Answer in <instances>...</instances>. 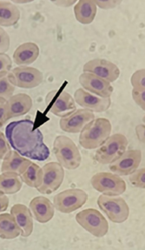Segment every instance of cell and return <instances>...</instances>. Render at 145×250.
Segmentation results:
<instances>
[{
  "label": "cell",
  "instance_id": "26",
  "mask_svg": "<svg viewBox=\"0 0 145 250\" xmlns=\"http://www.w3.org/2000/svg\"><path fill=\"white\" fill-rule=\"evenodd\" d=\"M20 177L21 181L30 188H38L43 181V170L39 166L32 162Z\"/></svg>",
  "mask_w": 145,
  "mask_h": 250
},
{
  "label": "cell",
  "instance_id": "21",
  "mask_svg": "<svg viewBox=\"0 0 145 250\" xmlns=\"http://www.w3.org/2000/svg\"><path fill=\"white\" fill-rule=\"evenodd\" d=\"M31 163V161L23 157L16 151H11L4 157L1 166V171L2 173H14L20 176L27 169Z\"/></svg>",
  "mask_w": 145,
  "mask_h": 250
},
{
  "label": "cell",
  "instance_id": "32",
  "mask_svg": "<svg viewBox=\"0 0 145 250\" xmlns=\"http://www.w3.org/2000/svg\"><path fill=\"white\" fill-rule=\"evenodd\" d=\"M11 145L4 133L0 131V160H4V157L11 152Z\"/></svg>",
  "mask_w": 145,
  "mask_h": 250
},
{
  "label": "cell",
  "instance_id": "34",
  "mask_svg": "<svg viewBox=\"0 0 145 250\" xmlns=\"http://www.w3.org/2000/svg\"><path fill=\"white\" fill-rule=\"evenodd\" d=\"M132 98L138 106H140L144 111L145 110V91L132 90Z\"/></svg>",
  "mask_w": 145,
  "mask_h": 250
},
{
  "label": "cell",
  "instance_id": "6",
  "mask_svg": "<svg viewBox=\"0 0 145 250\" xmlns=\"http://www.w3.org/2000/svg\"><path fill=\"white\" fill-rule=\"evenodd\" d=\"M76 221L84 229L95 237H104L108 233L109 224L98 210L87 208L76 215Z\"/></svg>",
  "mask_w": 145,
  "mask_h": 250
},
{
  "label": "cell",
  "instance_id": "24",
  "mask_svg": "<svg viewBox=\"0 0 145 250\" xmlns=\"http://www.w3.org/2000/svg\"><path fill=\"white\" fill-rule=\"evenodd\" d=\"M20 234V228L12 214H0V238L12 240L18 237Z\"/></svg>",
  "mask_w": 145,
  "mask_h": 250
},
{
  "label": "cell",
  "instance_id": "2",
  "mask_svg": "<svg viewBox=\"0 0 145 250\" xmlns=\"http://www.w3.org/2000/svg\"><path fill=\"white\" fill-rule=\"evenodd\" d=\"M111 131L112 125L108 119H94L81 131L79 144L85 149L98 148L110 136Z\"/></svg>",
  "mask_w": 145,
  "mask_h": 250
},
{
  "label": "cell",
  "instance_id": "31",
  "mask_svg": "<svg viewBox=\"0 0 145 250\" xmlns=\"http://www.w3.org/2000/svg\"><path fill=\"white\" fill-rule=\"evenodd\" d=\"M9 118L8 106H7V100L0 98V127H3Z\"/></svg>",
  "mask_w": 145,
  "mask_h": 250
},
{
  "label": "cell",
  "instance_id": "36",
  "mask_svg": "<svg viewBox=\"0 0 145 250\" xmlns=\"http://www.w3.org/2000/svg\"><path fill=\"white\" fill-rule=\"evenodd\" d=\"M9 206V198L6 194L0 193V213L4 212Z\"/></svg>",
  "mask_w": 145,
  "mask_h": 250
},
{
  "label": "cell",
  "instance_id": "27",
  "mask_svg": "<svg viewBox=\"0 0 145 250\" xmlns=\"http://www.w3.org/2000/svg\"><path fill=\"white\" fill-rule=\"evenodd\" d=\"M14 91L15 85L12 82L10 73L0 75V98L8 100L13 95Z\"/></svg>",
  "mask_w": 145,
  "mask_h": 250
},
{
  "label": "cell",
  "instance_id": "19",
  "mask_svg": "<svg viewBox=\"0 0 145 250\" xmlns=\"http://www.w3.org/2000/svg\"><path fill=\"white\" fill-rule=\"evenodd\" d=\"M39 56V48L33 42H26L20 44L13 53V61L16 65L25 66L31 65Z\"/></svg>",
  "mask_w": 145,
  "mask_h": 250
},
{
  "label": "cell",
  "instance_id": "12",
  "mask_svg": "<svg viewBox=\"0 0 145 250\" xmlns=\"http://www.w3.org/2000/svg\"><path fill=\"white\" fill-rule=\"evenodd\" d=\"M142 153L140 150L125 151L117 161L109 164V170L118 176H126L132 174L139 167L141 163Z\"/></svg>",
  "mask_w": 145,
  "mask_h": 250
},
{
  "label": "cell",
  "instance_id": "3",
  "mask_svg": "<svg viewBox=\"0 0 145 250\" xmlns=\"http://www.w3.org/2000/svg\"><path fill=\"white\" fill-rule=\"evenodd\" d=\"M53 153L64 168L75 170L79 167L82 161L80 152L72 139L59 135L53 143Z\"/></svg>",
  "mask_w": 145,
  "mask_h": 250
},
{
  "label": "cell",
  "instance_id": "25",
  "mask_svg": "<svg viewBox=\"0 0 145 250\" xmlns=\"http://www.w3.org/2000/svg\"><path fill=\"white\" fill-rule=\"evenodd\" d=\"M22 184L23 182L18 174L14 173H2L0 174V193L16 194L21 189Z\"/></svg>",
  "mask_w": 145,
  "mask_h": 250
},
{
  "label": "cell",
  "instance_id": "18",
  "mask_svg": "<svg viewBox=\"0 0 145 250\" xmlns=\"http://www.w3.org/2000/svg\"><path fill=\"white\" fill-rule=\"evenodd\" d=\"M11 214L15 218L21 229V235L28 237L33 231V214L30 208L23 204H15L11 208Z\"/></svg>",
  "mask_w": 145,
  "mask_h": 250
},
{
  "label": "cell",
  "instance_id": "5",
  "mask_svg": "<svg viewBox=\"0 0 145 250\" xmlns=\"http://www.w3.org/2000/svg\"><path fill=\"white\" fill-rule=\"evenodd\" d=\"M97 205L114 223H123L128 220L129 208L124 198L102 194L97 199Z\"/></svg>",
  "mask_w": 145,
  "mask_h": 250
},
{
  "label": "cell",
  "instance_id": "1",
  "mask_svg": "<svg viewBox=\"0 0 145 250\" xmlns=\"http://www.w3.org/2000/svg\"><path fill=\"white\" fill-rule=\"evenodd\" d=\"M5 137L13 149L24 157L33 161L45 162L50 157V150L44 142L39 128L28 119L13 121L5 128Z\"/></svg>",
  "mask_w": 145,
  "mask_h": 250
},
{
  "label": "cell",
  "instance_id": "23",
  "mask_svg": "<svg viewBox=\"0 0 145 250\" xmlns=\"http://www.w3.org/2000/svg\"><path fill=\"white\" fill-rule=\"evenodd\" d=\"M21 12L9 1H0V26H13L20 20Z\"/></svg>",
  "mask_w": 145,
  "mask_h": 250
},
{
  "label": "cell",
  "instance_id": "37",
  "mask_svg": "<svg viewBox=\"0 0 145 250\" xmlns=\"http://www.w3.org/2000/svg\"><path fill=\"white\" fill-rule=\"evenodd\" d=\"M53 3L57 5V6H59V7H65L66 8V7L72 6L73 4H77V1H75V0H58V1H55Z\"/></svg>",
  "mask_w": 145,
  "mask_h": 250
},
{
  "label": "cell",
  "instance_id": "8",
  "mask_svg": "<svg viewBox=\"0 0 145 250\" xmlns=\"http://www.w3.org/2000/svg\"><path fill=\"white\" fill-rule=\"evenodd\" d=\"M93 188L105 195L118 196L126 191V183L120 176L113 173L102 172L91 179Z\"/></svg>",
  "mask_w": 145,
  "mask_h": 250
},
{
  "label": "cell",
  "instance_id": "9",
  "mask_svg": "<svg viewBox=\"0 0 145 250\" xmlns=\"http://www.w3.org/2000/svg\"><path fill=\"white\" fill-rule=\"evenodd\" d=\"M45 103L49 111L58 117H65L76 111V102L65 91L53 90L46 95Z\"/></svg>",
  "mask_w": 145,
  "mask_h": 250
},
{
  "label": "cell",
  "instance_id": "28",
  "mask_svg": "<svg viewBox=\"0 0 145 250\" xmlns=\"http://www.w3.org/2000/svg\"><path fill=\"white\" fill-rule=\"evenodd\" d=\"M130 184L137 188H142L145 189V168L142 167V168H137L136 171H134L132 174H129V178Z\"/></svg>",
  "mask_w": 145,
  "mask_h": 250
},
{
  "label": "cell",
  "instance_id": "20",
  "mask_svg": "<svg viewBox=\"0 0 145 250\" xmlns=\"http://www.w3.org/2000/svg\"><path fill=\"white\" fill-rule=\"evenodd\" d=\"M9 118L19 117L28 113L33 107V100L25 93H18L12 95L7 100Z\"/></svg>",
  "mask_w": 145,
  "mask_h": 250
},
{
  "label": "cell",
  "instance_id": "4",
  "mask_svg": "<svg viewBox=\"0 0 145 250\" xmlns=\"http://www.w3.org/2000/svg\"><path fill=\"white\" fill-rule=\"evenodd\" d=\"M129 142L125 135L115 133L109 136L95 153V160L103 165L110 164L117 161L125 153Z\"/></svg>",
  "mask_w": 145,
  "mask_h": 250
},
{
  "label": "cell",
  "instance_id": "16",
  "mask_svg": "<svg viewBox=\"0 0 145 250\" xmlns=\"http://www.w3.org/2000/svg\"><path fill=\"white\" fill-rule=\"evenodd\" d=\"M79 83L84 90L98 97L109 98L113 93V86L109 82L92 73H82L79 76Z\"/></svg>",
  "mask_w": 145,
  "mask_h": 250
},
{
  "label": "cell",
  "instance_id": "13",
  "mask_svg": "<svg viewBox=\"0 0 145 250\" xmlns=\"http://www.w3.org/2000/svg\"><path fill=\"white\" fill-rule=\"evenodd\" d=\"M84 73H92L109 83L117 81L120 76V70L112 62L103 59H94L88 61L83 67Z\"/></svg>",
  "mask_w": 145,
  "mask_h": 250
},
{
  "label": "cell",
  "instance_id": "14",
  "mask_svg": "<svg viewBox=\"0 0 145 250\" xmlns=\"http://www.w3.org/2000/svg\"><path fill=\"white\" fill-rule=\"evenodd\" d=\"M94 119L95 115L91 111L87 109H76V111L68 116L61 118L59 125L61 130L65 133H80L85 125Z\"/></svg>",
  "mask_w": 145,
  "mask_h": 250
},
{
  "label": "cell",
  "instance_id": "33",
  "mask_svg": "<svg viewBox=\"0 0 145 250\" xmlns=\"http://www.w3.org/2000/svg\"><path fill=\"white\" fill-rule=\"evenodd\" d=\"M10 36L4 29L0 26V53H6L10 48Z\"/></svg>",
  "mask_w": 145,
  "mask_h": 250
},
{
  "label": "cell",
  "instance_id": "7",
  "mask_svg": "<svg viewBox=\"0 0 145 250\" xmlns=\"http://www.w3.org/2000/svg\"><path fill=\"white\" fill-rule=\"evenodd\" d=\"M88 200V194L80 188H71L56 194L53 198L55 209L63 214H71L79 209Z\"/></svg>",
  "mask_w": 145,
  "mask_h": 250
},
{
  "label": "cell",
  "instance_id": "22",
  "mask_svg": "<svg viewBox=\"0 0 145 250\" xmlns=\"http://www.w3.org/2000/svg\"><path fill=\"white\" fill-rule=\"evenodd\" d=\"M97 6L92 0H79L74 6L75 18L83 24H91L97 15Z\"/></svg>",
  "mask_w": 145,
  "mask_h": 250
},
{
  "label": "cell",
  "instance_id": "35",
  "mask_svg": "<svg viewBox=\"0 0 145 250\" xmlns=\"http://www.w3.org/2000/svg\"><path fill=\"white\" fill-rule=\"evenodd\" d=\"M99 8L104 10H109V9L116 8L117 5L121 4V0H109V1H95Z\"/></svg>",
  "mask_w": 145,
  "mask_h": 250
},
{
  "label": "cell",
  "instance_id": "15",
  "mask_svg": "<svg viewBox=\"0 0 145 250\" xmlns=\"http://www.w3.org/2000/svg\"><path fill=\"white\" fill-rule=\"evenodd\" d=\"M74 101L77 105L84 109H87L95 113H103L107 111L111 105V100L109 98L98 97L92 93L85 91L83 88H78L74 93Z\"/></svg>",
  "mask_w": 145,
  "mask_h": 250
},
{
  "label": "cell",
  "instance_id": "29",
  "mask_svg": "<svg viewBox=\"0 0 145 250\" xmlns=\"http://www.w3.org/2000/svg\"><path fill=\"white\" fill-rule=\"evenodd\" d=\"M130 83L133 89L137 91H145V70H137L130 78Z\"/></svg>",
  "mask_w": 145,
  "mask_h": 250
},
{
  "label": "cell",
  "instance_id": "11",
  "mask_svg": "<svg viewBox=\"0 0 145 250\" xmlns=\"http://www.w3.org/2000/svg\"><path fill=\"white\" fill-rule=\"evenodd\" d=\"M10 75L15 86L32 89L40 85L44 81L43 73L38 69L30 66H18L10 71Z\"/></svg>",
  "mask_w": 145,
  "mask_h": 250
},
{
  "label": "cell",
  "instance_id": "30",
  "mask_svg": "<svg viewBox=\"0 0 145 250\" xmlns=\"http://www.w3.org/2000/svg\"><path fill=\"white\" fill-rule=\"evenodd\" d=\"M12 61L5 53H0V75L10 73L12 70Z\"/></svg>",
  "mask_w": 145,
  "mask_h": 250
},
{
  "label": "cell",
  "instance_id": "38",
  "mask_svg": "<svg viewBox=\"0 0 145 250\" xmlns=\"http://www.w3.org/2000/svg\"><path fill=\"white\" fill-rule=\"evenodd\" d=\"M136 131H137V137H138V139H139L142 142H145V125H137Z\"/></svg>",
  "mask_w": 145,
  "mask_h": 250
},
{
  "label": "cell",
  "instance_id": "17",
  "mask_svg": "<svg viewBox=\"0 0 145 250\" xmlns=\"http://www.w3.org/2000/svg\"><path fill=\"white\" fill-rule=\"evenodd\" d=\"M30 210L36 222L47 223L55 214V208L53 202L45 196L33 198L30 202Z\"/></svg>",
  "mask_w": 145,
  "mask_h": 250
},
{
  "label": "cell",
  "instance_id": "10",
  "mask_svg": "<svg viewBox=\"0 0 145 250\" xmlns=\"http://www.w3.org/2000/svg\"><path fill=\"white\" fill-rule=\"evenodd\" d=\"M43 181L37 191L51 194L58 189L65 179V169L58 162H49L43 167Z\"/></svg>",
  "mask_w": 145,
  "mask_h": 250
}]
</instances>
